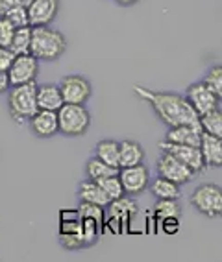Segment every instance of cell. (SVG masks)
Wrapping results in <instances>:
<instances>
[{
  "label": "cell",
  "mask_w": 222,
  "mask_h": 262,
  "mask_svg": "<svg viewBox=\"0 0 222 262\" xmlns=\"http://www.w3.org/2000/svg\"><path fill=\"white\" fill-rule=\"evenodd\" d=\"M133 93L154 109L157 118L165 126L174 127L184 126V124H200V117L196 115L189 100L185 98V94L154 91L145 85H133Z\"/></svg>",
  "instance_id": "cell-1"
},
{
  "label": "cell",
  "mask_w": 222,
  "mask_h": 262,
  "mask_svg": "<svg viewBox=\"0 0 222 262\" xmlns=\"http://www.w3.org/2000/svg\"><path fill=\"white\" fill-rule=\"evenodd\" d=\"M67 52V37L59 30L50 26H32V47L30 54L39 61L54 63Z\"/></svg>",
  "instance_id": "cell-2"
},
{
  "label": "cell",
  "mask_w": 222,
  "mask_h": 262,
  "mask_svg": "<svg viewBox=\"0 0 222 262\" xmlns=\"http://www.w3.org/2000/svg\"><path fill=\"white\" fill-rule=\"evenodd\" d=\"M8 111L15 122H28L39 111L37 83L11 85L8 91Z\"/></svg>",
  "instance_id": "cell-3"
},
{
  "label": "cell",
  "mask_w": 222,
  "mask_h": 262,
  "mask_svg": "<svg viewBox=\"0 0 222 262\" xmlns=\"http://www.w3.org/2000/svg\"><path fill=\"white\" fill-rule=\"evenodd\" d=\"M57 124H59L62 135L82 137L87 133L91 126V115L85 105L63 103V107L57 111Z\"/></svg>",
  "instance_id": "cell-4"
},
{
  "label": "cell",
  "mask_w": 222,
  "mask_h": 262,
  "mask_svg": "<svg viewBox=\"0 0 222 262\" xmlns=\"http://www.w3.org/2000/svg\"><path fill=\"white\" fill-rule=\"evenodd\" d=\"M191 205L208 218L222 216V188L213 183H204L191 194Z\"/></svg>",
  "instance_id": "cell-5"
},
{
  "label": "cell",
  "mask_w": 222,
  "mask_h": 262,
  "mask_svg": "<svg viewBox=\"0 0 222 262\" xmlns=\"http://www.w3.org/2000/svg\"><path fill=\"white\" fill-rule=\"evenodd\" d=\"M59 91L63 94L65 103H76V105H85L93 94V85L82 74H69L63 76L59 81Z\"/></svg>",
  "instance_id": "cell-6"
},
{
  "label": "cell",
  "mask_w": 222,
  "mask_h": 262,
  "mask_svg": "<svg viewBox=\"0 0 222 262\" xmlns=\"http://www.w3.org/2000/svg\"><path fill=\"white\" fill-rule=\"evenodd\" d=\"M118 178L123 183L126 196H139L147 190L150 185V172L145 164H133V166H123L118 168Z\"/></svg>",
  "instance_id": "cell-7"
},
{
  "label": "cell",
  "mask_w": 222,
  "mask_h": 262,
  "mask_svg": "<svg viewBox=\"0 0 222 262\" xmlns=\"http://www.w3.org/2000/svg\"><path fill=\"white\" fill-rule=\"evenodd\" d=\"M156 170H157V176H163V178L178 183V185L189 183L191 179L194 178L193 170L185 163H181L178 157L169 154V151H161L159 159H157V163H156Z\"/></svg>",
  "instance_id": "cell-8"
},
{
  "label": "cell",
  "mask_w": 222,
  "mask_h": 262,
  "mask_svg": "<svg viewBox=\"0 0 222 262\" xmlns=\"http://www.w3.org/2000/svg\"><path fill=\"white\" fill-rule=\"evenodd\" d=\"M39 74V59L32 54H19L15 56L13 63L8 69V76H10L11 85H24V83H33L37 80Z\"/></svg>",
  "instance_id": "cell-9"
},
{
  "label": "cell",
  "mask_w": 222,
  "mask_h": 262,
  "mask_svg": "<svg viewBox=\"0 0 222 262\" xmlns=\"http://www.w3.org/2000/svg\"><path fill=\"white\" fill-rule=\"evenodd\" d=\"M185 98L189 100V103L193 105V109L196 111L198 117L213 111V109H217L218 102H220V100L213 94V91L209 89L208 85L204 83V80L191 83L189 87H187V91H185Z\"/></svg>",
  "instance_id": "cell-10"
},
{
  "label": "cell",
  "mask_w": 222,
  "mask_h": 262,
  "mask_svg": "<svg viewBox=\"0 0 222 262\" xmlns=\"http://www.w3.org/2000/svg\"><path fill=\"white\" fill-rule=\"evenodd\" d=\"M159 150L161 151H169L174 157L185 163L193 170L194 173L204 172L206 170V163H204L202 151H200L198 146H187V144H174V142L169 141H161L159 142Z\"/></svg>",
  "instance_id": "cell-11"
},
{
  "label": "cell",
  "mask_w": 222,
  "mask_h": 262,
  "mask_svg": "<svg viewBox=\"0 0 222 262\" xmlns=\"http://www.w3.org/2000/svg\"><path fill=\"white\" fill-rule=\"evenodd\" d=\"M26 8L30 26H50L59 11V0H33Z\"/></svg>",
  "instance_id": "cell-12"
},
{
  "label": "cell",
  "mask_w": 222,
  "mask_h": 262,
  "mask_svg": "<svg viewBox=\"0 0 222 262\" xmlns=\"http://www.w3.org/2000/svg\"><path fill=\"white\" fill-rule=\"evenodd\" d=\"M30 131L39 139H50L56 133H59V124H57V113L39 109L35 115L28 120Z\"/></svg>",
  "instance_id": "cell-13"
},
{
  "label": "cell",
  "mask_w": 222,
  "mask_h": 262,
  "mask_svg": "<svg viewBox=\"0 0 222 262\" xmlns=\"http://www.w3.org/2000/svg\"><path fill=\"white\" fill-rule=\"evenodd\" d=\"M165 141L174 142V144H187V146H198L202 141V127L200 124H184V126L169 127L165 135Z\"/></svg>",
  "instance_id": "cell-14"
},
{
  "label": "cell",
  "mask_w": 222,
  "mask_h": 262,
  "mask_svg": "<svg viewBox=\"0 0 222 262\" xmlns=\"http://www.w3.org/2000/svg\"><path fill=\"white\" fill-rule=\"evenodd\" d=\"M200 151H202L206 168H208V166H211V168H222V139L202 131Z\"/></svg>",
  "instance_id": "cell-15"
},
{
  "label": "cell",
  "mask_w": 222,
  "mask_h": 262,
  "mask_svg": "<svg viewBox=\"0 0 222 262\" xmlns=\"http://www.w3.org/2000/svg\"><path fill=\"white\" fill-rule=\"evenodd\" d=\"M63 94L59 91V85L56 83H41L37 85V105L39 109L47 111H59L63 107Z\"/></svg>",
  "instance_id": "cell-16"
},
{
  "label": "cell",
  "mask_w": 222,
  "mask_h": 262,
  "mask_svg": "<svg viewBox=\"0 0 222 262\" xmlns=\"http://www.w3.org/2000/svg\"><path fill=\"white\" fill-rule=\"evenodd\" d=\"M78 198H80V202L85 203H93V205H100V207H109V198L104 194V190L100 188V185L96 181H82L80 187H78Z\"/></svg>",
  "instance_id": "cell-17"
},
{
  "label": "cell",
  "mask_w": 222,
  "mask_h": 262,
  "mask_svg": "<svg viewBox=\"0 0 222 262\" xmlns=\"http://www.w3.org/2000/svg\"><path fill=\"white\" fill-rule=\"evenodd\" d=\"M148 188H150L156 200H178L180 198V185L163 178V176H157L156 179H152Z\"/></svg>",
  "instance_id": "cell-18"
},
{
  "label": "cell",
  "mask_w": 222,
  "mask_h": 262,
  "mask_svg": "<svg viewBox=\"0 0 222 262\" xmlns=\"http://www.w3.org/2000/svg\"><path fill=\"white\" fill-rule=\"evenodd\" d=\"M118 150H120V168L141 164L145 161V150L135 141H120L118 142Z\"/></svg>",
  "instance_id": "cell-19"
},
{
  "label": "cell",
  "mask_w": 222,
  "mask_h": 262,
  "mask_svg": "<svg viewBox=\"0 0 222 262\" xmlns=\"http://www.w3.org/2000/svg\"><path fill=\"white\" fill-rule=\"evenodd\" d=\"M95 155L98 159H102L106 164L113 166V168H120V150H118V142L106 139V141L96 142L95 146Z\"/></svg>",
  "instance_id": "cell-20"
},
{
  "label": "cell",
  "mask_w": 222,
  "mask_h": 262,
  "mask_svg": "<svg viewBox=\"0 0 222 262\" xmlns=\"http://www.w3.org/2000/svg\"><path fill=\"white\" fill-rule=\"evenodd\" d=\"M115 173H118V168H113V166L106 164L104 161L98 159L96 155H93V157L87 159V163H85V176H87V179H91V181H98V179L109 178V176H115Z\"/></svg>",
  "instance_id": "cell-21"
},
{
  "label": "cell",
  "mask_w": 222,
  "mask_h": 262,
  "mask_svg": "<svg viewBox=\"0 0 222 262\" xmlns=\"http://www.w3.org/2000/svg\"><path fill=\"white\" fill-rule=\"evenodd\" d=\"M30 47H32V26L28 24L15 30L10 48L15 56H19V54H30Z\"/></svg>",
  "instance_id": "cell-22"
},
{
  "label": "cell",
  "mask_w": 222,
  "mask_h": 262,
  "mask_svg": "<svg viewBox=\"0 0 222 262\" xmlns=\"http://www.w3.org/2000/svg\"><path fill=\"white\" fill-rule=\"evenodd\" d=\"M200 127L204 133L222 139V109H213L200 117Z\"/></svg>",
  "instance_id": "cell-23"
},
{
  "label": "cell",
  "mask_w": 222,
  "mask_h": 262,
  "mask_svg": "<svg viewBox=\"0 0 222 262\" xmlns=\"http://www.w3.org/2000/svg\"><path fill=\"white\" fill-rule=\"evenodd\" d=\"M96 183H98L100 188L104 190L106 196L109 198V202H115V200H118V198L126 196V192H124V187H123V183H120L118 173L109 176V178H104V179H98Z\"/></svg>",
  "instance_id": "cell-24"
},
{
  "label": "cell",
  "mask_w": 222,
  "mask_h": 262,
  "mask_svg": "<svg viewBox=\"0 0 222 262\" xmlns=\"http://www.w3.org/2000/svg\"><path fill=\"white\" fill-rule=\"evenodd\" d=\"M154 214L159 218V222L165 218H180L181 211L178 200H157L156 207H154Z\"/></svg>",
  "instance_id": "cell-25"
},
{
  "label": "cell",
  "mask_w": 222,
  "mask_h": 262,
  "mask_svg": "<svg viewBox=\"0 0 222 262\" xmlns=\"http://www.w3.org/2000/svg\"><path fill=\"white\" fill-rule=\"evenodd\" d=\"M204 83L213 91L218 100H222V65L209 67V71L204 76Z\"/></svg>",
  "instance_id": "cell-26"
},
{
  "label": "cell",
  "mask_w": 222,
  "mask_h": 262,
  "mask_svg": "<svg viewBox=\"0 0 222 262\" xmlns=\"http://www.w3.org/2000/svg\"><path fill=\"white\" fill-rule=\"evenodd\" d=\"M78 214H80L82 218H91V220H96L98 224H102V222H104V207L93 205V203L80 202V207H78Z\"/></svg>",
  "instance_id": "cell-27"
},
{
  "label": "cell",
  "mask_w": 222,
  "mask_h": 262,
  "mask_svg": "<svg viewBox=\"0 0 222 262\" xmlns=\"http://www.w3.org/2000/svg\"><path fill=\"white\" fill-rule=\"evenodd\" d=\"M6 19L10 20L13 24L15 28H21V26H28L30 24V19H28V8L24 4L17 6L15 10H11L10 13L6 15Z\"/></svg>",
  "instance_id": "cell-28"
},
{
  "label": "cell",
  "mask_w": 222,
  "mask_h": 262,
  "mask_svg": "<svg viewBox=\"0 0 222 262\" xmlns=\"http://www.w3.org/2000/svg\"><path fill=\"white\" fill-rule=\"evenodd\" d=\"M15 26L6 19V17H0V47H8L10 48L11 39L15 35Z\"/></svg>",
  "instance_id": "cell-29"
},
{
  "label": "cell",
  "mask_w": 222,
  "mask_h": 262,
  "mask_svg": "<svg viewBox=\"0 0 222 262\" xmlns=\"http://www.w3.org/2000/svg\"><path fill=\"white\" fill-rule=\"evenodd\" d=\"M13 59H15V54L11 52V48L0 47V71H6V72H8V69L11 67Z\"/></svg>",
  "instance_id": "cell-30"
},
{
  "label": "cell",
  "mask_w": 222,
  "mask_h": 262,
  "mask_svg": "<svg viewBox=\"0 0 222 262\" xmlns=\"http://www.w3.org/2000/svg\"><path fill=\"white\" fill-rule=\"evenodd\" d=\"M21 4H23L21 0H0V17H6L11 10H15Z\"/></svg>",
  "instance_id": "cell-31"
},
{
  "label": "cell",
  "mask_w": 222,
  "mask_h": 262,
  "mask_svg": "<svg viewBox=\"0 0 222 262\" xmlns=\"http://www.w3.org/2000/svg\"><path fill=\"white\" fill-rule=\"evenodd\" d=\"M161 225H163V229L165 233H176L178 231V218H165V220H161Z\"/></svg>",
  "instance_id": "cell-32"
},
{
  "label": "cell",
  "mask_w": 222,
  "mask_h": 262,
  "mask_svg": "<svg viewBox=\"0 0 222 262\" xmlns=\"http://www.w3.org/2000/svg\"><path fill=\"white\" fill-rule=\"evenodd\" d=\"M10 87H11V83H10V76H8V72L0 71V94L8 93Z\"/></svg>",
  "instance_id": "cell-33"
},
{
  "label": "cell",
  "mask_w": 222,
  "mask_h": 262,
  "mask_svg": "<svg viewBox=\"0 0 222 262\" xmlns=\"http://www.w3.org/2000/svg\"><path fill=\"white\" fill-rule=\"evenodd\" d=\"M118 6H123V8H130V6H133V4H137L139 0H115Z\"/></svg>",
  "instance_id": "cell-34"
},
{
  "label": "cell",
  "mask_w": 222,
  "mask_h": 262,
  "mask_svg": "<svg viewBox=\"0 0 222 262\" xmlns=\"http://www.w3.org/2000/svg\"><path fill=\"white\" fill-rule=\"evenodd\" d=\"M21 2H23L24 6H30V4H32V2H33V0H21Z\"/></svg>",
  "instance_id": "cell-35"
}]
</instances>
